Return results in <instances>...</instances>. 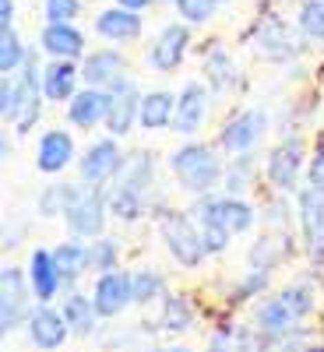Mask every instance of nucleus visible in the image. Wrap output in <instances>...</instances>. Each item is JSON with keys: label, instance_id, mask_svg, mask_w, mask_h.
<instances>
[{"label": "nucleus", "instance_id": "1", "mask_svg": "<svg viewBox=\"0 0 324 352\" xmlns=\"http://www.w3.org/2000/svg\"><path fill=\"white\" fill-rule=\"evenodd\" d=\"M219 152H222L219 144L187 141L169 155V173L176 176V184H180L191 197L212 194L215 187H222V173H226Z\"/></svg>", "mask_w": 324, "mask_h": 352}, {"label": "nucleus", "instance_id": "2", "mask_svg": "<svg viewBox=\"0 0 324 352\" xmlns=\"http://www.w3.org/2000/svg\"><path fill=\"white\" fill-rule=\"evenodd\" d=\"M155 226H159V236L169 250V257L180 264L187 272H197L208 254H204V243H201V226L194 222L191 212H180V208H162L155 215Z\"/></svg>", "mask_w": 324, "mask_h": 352}, {"label": "nucleus", "instance_id": "3", "mask_svg": "<svg viewBox=\"0 0 324 352\" xmlns=\"http://www.w3.org/2000/svg\"><path fill=\"white\" fill-rule=\"evenodd\" d=\"M106 215H109V190L102 184H78V194L71 197L64 222L71 236L81 240H96L106 232Z\"/></svg>", "mask_w": 324, "mask_h": 352}, {"label": "nucleus", "instance_id": "4", "mask_svg": "<svg viewBox=\"0 0 324 352\" xmlns=\"http://www.w3.org/2000/svg\"><path fill=\"white\" fill-rule=\"evenodd\" d=\"M28 300H36L28 272L14 268V264H4L0 268V335H14L18 328H25L28 314H32Z\"/></svg>", "mask_w": 324, "mask_h": 352}, {"label": "nucleus", "instance_id": "5", "mask_svg": "<svg viewBox=\"0 0 324 352\" xmlns=\"http://www.w3.org/2000/svg\"><path fill=\"white\" fill-rule=\"evenodd\" d=\"M191 215L201 222V219H212V222H222L233 236H244V232L254 229L257 222V208L247 201V197H233V194H201L194 201Z\"/></svg>", "mask_w": 324, "mask_h": 352}, {"label": "nucleus", "instance_id": "6", "mask_svg": "<svg viewBox=\"0 0 324 352\" xmlns=\"http://www.w3.org/2000/svg\"><path fill=\"white\" fill-rule=\"evenodd\" d=\"M247 43L254 46L257 56H264V60H272V64H285L296 53H303V39L292 32L282 18H275V14L257 18L254 28L247 32Z\"/></svg>", "mask_w": 324, "mask_h": 352}, {"label": "nucleus", "instance_id": "7", "mask_svg": "<svg viewBox=\"0 0 324 352\" xmlns=\"http://www.w3.org/2000/svg\"><path fill=\"white\" fill-rule=\"evenodd\" d=\"M303 162H307L303 138H285L268 152V159H264V180H268V187L275 194H296Z\"/></svg>", "mask_w": 324, "mask_h": 352}, {"label": "nucleus", "instance_id": "8", "mask_svg": "<svg viewBox=\"0 0 324 352\" xmlns=\"http://www.w3.org/2000/svg\"><path fill=\"white\" fill-rule=\"evenodd\" d=\"M124 148H120V138H113V134H106V138H96L88 148L81 152V159H78V176L85 184H113L116 176H120V166H124Z\"/></svg>", "mask_w": 324, "mask_h": 352}, {"label": "nucleus", "instance_id": "9", "mask_svg": "<svg viewBox=\"0 0 324 352\" xmlns=\"http://www.w3.org/2000/svg\"><path fill=\"white\" fill-rule=\"evenodd\" d=\"M268 113L264 109H244L237 113L233 120L219 131L215 144L226 152V155H244V152H254L257 144L264 141V134H268Z\"/></svg>", "mask_w": 324, "mask_h": 352}, {"label": "nucleus", "instance_id": "10", "mask_svg": "<svg viewBox=\"0 0 324 352\" xmlns=\"http://www.w3.org/2000/svg\"><path fill=\"white\" fill-rule=\"evenodd\" d=\"M208 102H212V88L204 81H187L180 92H176V113H173V134L180 138H194L204 131L208 120Z\"/></svg>", "mask_w": 324, "mask_h": 352}, {"label": "nucleus", "instance_id": "11", "mask_svg": "<svg viewBox=\"0 0 324 352\" xmlns=\"http://www.w3.org/2000/svg\"><path fill=\"white\" fill-rule=\"evenodd\" d=\"M92 303H96V310H99V317H102V320L120 317L127 307H134V272L113 268V272L96 275V285H92Z\"/></svg>", "mask_w": 324, "mask_h": 352}, {"label": "nucleus", "instance_id": "12", "mask_svg": "<svg viewBox=\"0 0 324 352\" xmlns=\"http://www.w3.org/2000/svg\"><path fill=\"white\" fill-rule=\"evenodd\" d=\"M141 99H144V92H141V88H138L131 78L116 81V85L109 88V113H106L102 131H106V134H113V138H127V134L138 127Z\"/></svg>", "mask_w": 324, "mask_h": 352}, {"label": "nucleus", "instance_id": "13", "mask_svg": "<svg viewBox=\"0 0 324 352\" xmlns=\"http://www.w3.org/2000/svg\"><path fill=\"white\" fill-rule=\"evenodd\" d=\"M187 50H191V25L187 21H169L149 46V64L159 74H173L187 60Z\"/></svg>", "mask_w": 324, "mask_h": 352}, {"label": "nucleus", "instance_id": "14", "mask_svg": "<svg viewBox=\"0 0 324 352\" xmlns=\"http://www.w3.org/2000/svg\"><path fill=\"white\" fill-rule=\"evenodd\" d=\"M25 331H28V342L39 352H56L71 338V328H67L61 307H53V303H36L25 320Z\"/></svg>", "mask_w": 324, "mask_h": 352}, {"label": "nucleus", "instance_id": "15", "mask_svg": "<svg viewBox=\"0 0 324 352\" xmlns=\"http://www.w3.org/2000/svg\"><path fill=\"white\" fill-rule=\"evenodd\" d=\"M39 50L53 60H85V32L74 21H46L39 32Z\"/></svg>", "mask_w": 324, "mask_h": 352}, {"label": "nucleus", "instance_id": "16", "mask_svg": "<svg viewBox=\"0 0 324 352\" xmlns=\"http://www.w3.org/2000/svg\"><path fill=\"white\" fill-rule=\"evenodd\" d=\"M106 113H109V88L81 85L78 96L67 102V124L74 131H96L106 124Z\"/></svg>", "mask_w": 324, "mask_h": 352}, {"label": "nucleus", "instance_id": "17", "mask_svg": "<svg viewBox=\"0 0 324 352\" xmlns=\"http://www.w3.org/2000/svg\"><path fill=\"white\" fill-rule=\"evenodd\" d=\"M292 254H296V247H292L289 229H268L250 243L247 264L250 268H261V272H275V268H282V264L292 261Z\"/></svg>", "mask_w": 324, "mask_h": 352}, {"label": "nucleus", "instance_id": "18", "mask_svg": "<svg viewBox=\"0 0 324 352\" xmlns=\"http://www.w3.org/2000/svg\"><path fill=\"white\" fill-rule=\"evenodd\" d=\"M127 71H131V64L120 50H96L81 60V85L113 88L116 81L127 78Z\"/></svg>", "mask_w": 324, "mask_h": 352}, {"label": "nucleus", "instance_id": "19", "mask_svg": "<svg viewBox=\"0 0 324 352\" xmlns=\"http://www.w3.org/2000/svg\"><path fill=\"white\" fill-rule=\"evenodd\" d=\"M71 162H78V148H74V138L71 131L56 127V131H46L36 144V169L46 173V176H56L64 173Z\"/></svg>", "mask_w": 324, "mask_h": 352}, {"label": "nucleus", "instance_id": "20", "mask_svg": "<svg viewBox=\"0 0 324 352\" xmlns=\"http://www.w3.org/2000/svg\"><path fill=\"white\" fill-rule=\"evenodd\" d=\"M81 88V64L78 60H53L43 67V96L46 102H71Z\"/></svg>", "mask_w": 324, "mask_h": 352}, {"label": "nucleus", "instance_id": "21", "mask_svg": "<svg viewBox=\"0 0 324 352\" xmlns=\"http://www.w3.org/2000/svg\"><path fill=\"white\" fill-rule=\"evenodd\" d=\"M28 282H32L36 303H53L64 292V275L53 261V250H43V247L32 250V257H28Z\"/></svg>", "mask_w": 324, "mask_h": 352}, {"label": "nucleus", "instance_id": "22", "mask_svg": "<svg viewBox=\"0 0 324 352\" xmlns=\"http://www.w3.org/2000/svg\"><path fill=\"white\" fill-rule=\"evenodd\" d=\"M296 212H300V232L307 254L324 247V194L314 190L310 184L296 190Z\"/></svg>", "mask_w": 324, "mask_h": 352}, {"label": "nucleus", "instance_id": "23", "mask_svg": "<svg viewBox=\"0 0 324 352\" xmlns=\"http://www.w3.org/2000/svg\"><path fill=\"white\" fill-rule=\"evenodd\" d=\"M141 32H144L141 11H131L120 4L99 11V18H96V36H102L106 43H134V39H141Z\"/></svg>", "mask_w": 324, "mask_h": 352}, {"label": "nucleus", "instance_id": "24", "mask_svg": "<svg viewBox=\"0 0 324 352\" xmlns=\"http://www.w3.org/2000/svg\"><path fill=\"white\" fill-rule=\"evenodd\" d=\"M53 261H56V268H61V275H64V292L78 289V278L85 272H92L88 268V243L81 236H71L64 243H56L53 247Z\"/></svg>", "mask_w": 324, "mask_h": 352}, {"label": "nucleus", "instance_id": "25", "mask_svg": "<svg viewBox=\"0 0 324 352\" xmlns=\"http://www.w3.org/2000/svg\"><path fill=\"white\" fill-rule=\"evenodd\" d=\"M61 314H64V320H67L71 335H78V338H88V335L96 331V320H102L99 310H96V303H92V296H85V292H78V289L64 292Z\"/></svg>", "mask_w": 324, "mask_h": 352}, {"label": "nucleus", "instance_id": "26", "mask_svg": "<svg viewBox=\"0 0 324 352\" xmlns=\"http://www.w3.org/2000/svg\"><path fill=\"white\" fill-rule=\"evenodd\" d=\"M173 113H176V92H166V88L144 92L138 127L149 131V134H152V131H169V127H173Z\"/></svg>", "mask_w": 324, "mask_h": 352}, {"label": "nucleus", "instance_id": "27", "mask_svg": "<svg viewBox=\"0 0 324 352\" xmlns=\"http://www.w3.org/2000/svg\"><path fill=\"white\" fill-rule=\"evenodd\" d=\"M197 324V310L191 303L187 292H166L162 296V317H159V328L169 335H184Z\"/></svg>", "mask_w": 324, "mask_h": 352}, {"label": "nucleus", "instance_id": "28", "mask_svg": "<svg viewBox=\"0 0 324 352\" xmlns=\"http://www.w3.org/2000/svg\"><path fill=\"white\" fill-rule=\"evenodd\" d=\"M261 331L244 324H219L208 338V352H261Z\"/></svg>", "mask_w": 324, "mask_h": 352}, {"label": "nucleus", "instance_id": "29", "mask_svg": "<svg viewBox=\"0 0 324 352\" xmlns=\"http://www.w3.org/2000/svg\"><path fill=\"white\" fill-rule=\"evenodd\" d=\"M257 176H261V166H257V155H254V152L233 155V162H229L226 173H222V194L244 197L250 187H257Z\"/></svg>", "mask_w": 324, "mask_h": 352}, {"label": "nucleus", "instance_id": "30", "mask_svg": "<svg viewBox=\"0 0 324 352\" xmlns=\"http://www.w3.org/2000/svg\"><path fill=\"white\" fill-rule=\"evenodd\" d=\"M120 187H134V190H149L155 184V155L144 152V148H134L124 155V166H120V176H116Z\"/></svg>", "mask_w": 324, "mask_h": 352}, {"label": "nucleus", "instance_id": "31", "mask_svg": "<svg viewBox=\"0 0 324 352\" xmlns=\"http://www.w3.org/2000/svg\"><path fill=\"white\" fill-rule=\"evenodd\" d=\"M204 78H208L212 92H226V88L237 85V60L226 46H212L204 53Z\"/></svg>", "mask_w": 324, "mask_h": 352}, {"label": "nucleus", "instance_id": "32", "mask_svg": "<svg viewBox=\"0 0 324 352\" xmlns=\"http://www.w3.org/2000/svg\"><path fill=\"white\" fill-rule=\"evenodd\" d=\"M74 194H78V184H50V187H43L39 197H36L39 219H64Z\"/></svg>", "mask_w": 324, "mask_h": 352}, {"label": "nucleus", "instance_id": "33", "mask_svg": "<svg viewBox=\"0 0 324 352\" xmlns=\"http://www.w3.org/2000/svg\"><path fill=\"white\" fill-rule=\"evenodd\" d=\"M32 92H39V88L25 85L21 74H4V78H0V116H4V124L14 120L18 109H21V102L32 96Z\"/></svg>", "mask_w": 324, "mask_h": 352}, {"label": "nucleus", "instance_id": "34", "mask_svg": "<svg viewBox=\"0 0 324 352\" xmlns=\"http://www.w3.org/2000/svg\"><path fill=\"white\" fill-rule=\"evenodd\" d=\"M109 215L113 219H120V222H138L141 215H144V194L141 190H134V187H120L116 184L113 190H109Z\"/></svg>", "mask_w": 324, "mask_h": 352}, {"label": "nucleus", "instance_id": "35", "mask_svg": "<svg viewBox=\"0 0 324 352\" xmlns=\"http://www.w3.org/2000/svg\"><path fill=\"white\" fill-rule=\"evenodd\" d=\"M275 296L285 303V310L292 314L303 324V320L314 314V307H317V292L307 285V282H292V285H285L282 292H275Z\"/></svg>", "mask_w": 324, "mask_h": 352}, {"label": "nucleus", "instance_id": "36", "mask_svg": "<svg viewBox=\"0 0 324 352\" xmlns=\"http://www.w3.org/2000/svg\"><path fill=\"white\" fill-rule=\"evenodd\" d=\"M268 285H272V272H261V268H250L237 285H233V292H229V303L233 307H244V303H250V300H264V292H268Z\"/></svg>", "mask_w": 324, "mask_h": 352}, {"label": "nucleus", "instance_id": "37", "mask_svg": "<svg viewBox=\"0 0 324 352\" xmlns=\"http://www.w3.org/2000/svg\"><path fill=\"white\" fill-rule=\"evenodd\" d=\"M166 275L159 268H141L134 272V307H149L152 300L166 296Z\"/></svg>", "mask_w": 324, "mask_h": 352}, {"label": "nucleus", "instance_id": "38", "mask_svg": "<svg viewBox=\"0 0 324 352\" xmlns=\"http://www.w3.org/2000/svg\"><path fill=\"white\" fill-rule=\"evenodd\" d=\"M28 56V46L14 28H0V74H18Z\"/></svg>", "mask_w": 324, "mask_h": 352}, {"label": "nucleus", "instance_id": "39", "mask_svg": "<svg viewBox=\"0 0 324 352\" xmlns=\"http://www.w3.org/2000/svg\"><path fill=\"white\" fill-rule=\"evenodd\" d=\"M88 268L99 272V275H102V272H113V268H120V247H116V240H109L106 232L88 243Z\"/></svg>", "mask_w": 324, "mask_h": 352}, {"label": "nucleus", "instance_id": "40", "mask_svg": "<svg viewBox=\"0 0 324 352\" xmlns=\"http://www.w3.org/2000/svg\"><path fill=\"white\" fill-rule=\"evenodd\" d=\"M296 28L307 39L324 43V0H303L296 11Z\"/></svg>", "mask_w": 324, "mask_h": 352}, {"label": "nucleus", "instance_id": "41", "mask_svg": "<svg viewBox=\"0 0 324 352\" xmlns=\"http://www.w3.org/2000/svg\"><path fill=\"white\" fill-rule=\"evenodd\" d=\"M176 14L187 25H208L215 18V11L222 8V0H173Z\"/></svg>", "mask_w": 324, "mask_h": 352}, {"label": "nucleus", "instance_id": "42", "mask_svg": "<svg viewBox=\"0 0 324 352\" xmlns=\"http://www.w3.org/2000/svg\"><path fill=\"white\" fill-rule=\"evenodd\" d=\"M194 222H197V219H194ZM197 226H201V243H204V254H208V257H219V254H226V250H229V243H233V232H229L222 222L201 219Z\"/></svg>", "mask_w": 324, "mask_h": 352}, {"label": "nucleus", "instance_id": "43", "mask_svg": "<svg viewBox=\"0 0 324 352\" xmlns=\"http://www.w3.org/2000/svg\"><path fill=\"white\" fill-rule=\"evenodd\" d=\"M43 102H46V96L43 92H32L25 102H21V109H18V116L11 120V127L18 131V134H28L36 124H39V116H43Z\"/></svg>", "mask_w": 324, "mask_h": 352}, {"label": "nucleus", "instance_id": "44", "mask_svg": "<svg viewBox=\"0 0 324 352\" xmlns=\"http://www.w3.org/2000/svg\"><path fill=\"white\" fill-rule=\"evenodd\" d=\"M261 352H310V345H307L303 328H300V331H289V335H279V338H264L261 342Z\"/></svg>", "mask_w": 324, "mask_h": 352}, {"label": "nucleus", "instance_id": "45", "mask_svg": "<svg viewBox=\"0 0 324 352\" xmlns=\"http://www.w3.org/2000/svg\"><path fill=\"white\" fill-rule=\"evenodd\" d=\"M81 0H43V18L46 21H78Z\"/></svg>", "mask_w": 324, "mask_h": 352}, {"label": "nucleus", "instance_id": "46", "mask_svg": "<svg viewBox=\"0 0 324 352\" xmlns=\"http://www.w3.org/2000/svg\"><path fill=\"white\" fill-rule=\"evenodd\" d=\"M307 184L324 194V144H317L314 155L307 159Z\"/></svg>", "mask_w": 324, "mask_h": 352}, {"label": "nucleus", "instance_id": "47", "mask_svg": "<svg viewBox=\"0 0 324 352\" xmlns=\"http://www.w3.org/2000/svg\"><path fill=\"white\" fill-rule=\"evenodd\" d=\"M0 28H14V0H0Z\"/></svg>", "mask_w": 324, "mask_h": 352}, {"label": "nucleus", "instance_id": "48", "mask_svg": "<svg viewBox=\"0 0 324 352\" xmlns=\"http://www.w3.org/2000/svg\"><path fill=\"white\" fill-rule=\"evenodd\" d=\"M120 8H131V11H144V8H152L155 0H116Z\"/></svg>", "mask_w": 324, "mask_h": 352}, {"label": "nucleus", "instance_id": "49", "mask_svg": "<svg viewBox=\"0 0 324 352\" xmlns=\"http://www.w3.org/2000/svg\"><path fill=\"white\" fill-rule=\"evenodd\" d=\"M144 352H191L184 345H155V349H144Z\"/></svg>", "mask_w": 324, "mask_h": 352}]
</instances>
